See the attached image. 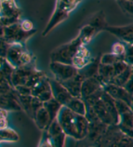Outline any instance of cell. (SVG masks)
I'll return each instance as SVG.
<instances>
[{
	"mask_svg": "<svg viewBox=\"0 0 133 147\" xmlns=\"http://www.w3.org/2000/svg\"><path fill=\"white\" fill-rule=\"evenodd\" d=\"M57 120L67 136L75 140H83L88 133V121L85 115H78L66 106H62Z\"/></svg>",
	"mask_w": 133,
	"mask_h": 147,
	"instance_id": "obj_1",
	"label": "cell"
},
{
	"mask_svg": "<svg viewBox=\"0 0 133 147\" xmlns=\"http://www.w3.org/2000/svg\"><path fill=\"white\" fill-rule=\"evenodd\" d=\"M93 147H133V138L125 134L117 125H111L93 142Z\"/></svg>",
	"mask_w": 133,
	"mask_h": 147,
	"instance_id": "obj_2",
	"label": "cell"
},
{
	"mask_svg": "<svg viewBox=\"0 0 133 147\" xmlns=\"http://www.w3.org/2000/svg\"><path fill=\"white\" fill-rule=\"evenodd\" d=\"M6 60L14 69H17L34 64V57L32 55V53L27 51L23 45L12 44L9 49Z\"/></svg>",
	"mask_w": 133,
	"mask_h": 147,
	"instance_id": "obj_3",
	"label": "cell"
},
{
	"mask_svg": "<svg viewBox=\"0 0 133 147\" xmlns=\"http://www.w3.org/2000/svg\"><path fill=\"white\" fill-rule=\"evenodd\" d=\"M83 40L80 36H78L75 40L68 44L61 46L51 53V61H58V63L71 64L73 59L75 57L77 50L83 46Z\"/></svg>",
	"mask_w": 133,
	"mask_h": 147,
	"instance_id": "obj_4",
	"label": "cell"
},
{
	"mask_svg": "<svg viewBox=\"0 0 133 147\" xmlns=\"http://www.w3.org/2000/svg\"><path fill=\"white\" fill-rule=\"evenodd\" d=\"M79 1L80 0H57L56 9L46 29L43 32V36H46L49 31L52 30L53 27H55L58 24H60L61 22L67 18L69 12L73 9H75Z\"/></svg>",
	"mask_w": 133,
	"mask_h": 147,
	"instance_id": "obj_5",
	"label": "cell"
},
{
	"mask_svg": "<svg viewBox=\"0 0 133 147\" xmlns=\"http://www.w3.org/2000/svg\"><path fill=\"white\" fill-rule=\"evenodd\" d=\"M22 9L15 0H0V19L5 26H9L20 22Z\"/></svg>",
	"mask_w": 133,
	"mask_h": 147,
	"instance_id": "obj_6",
	"label": "cell"
},
{
	"mask_svg": "<svg viewBox=\"0 0 133 147\" xmlns=\"http://www.w3.org/2000/svg\"><path fill=\"white\" fill-rule=\"evenodd\" d=\"M20 22H16V24H14L9 25V26H5L3 38L10 45H12V44L23 45V43H24L29 37H31L34 34L36 33V29L33 31H30V32H27V31L23 30Z\"/></svg>",
	"mask_w": 133,
	"mask_h": 147,
	"instance_id": "obj_7",
	"label": "cell"
},
{
	"mask_svg": "<svg viewBox=\"0 0 133 147\" xmlns=\"http://www.w3.org/2000/svg\"><path fill=\"white\" fill-rule=\"evenodd\" d=\"M50 71L54 75V78L59 82H64L73 78L78 74V70L71 64H65L58 61H51L49 65Z\"/></svg>",
	"mask_w": 133,
	"mask_h": 147,
	"instance_id": "obj_8",
	"label": "cell"
},
{
	"mask_svg": "<svg viewBox=\"0 0 133 147\" xmlns=\"http://www.w3.org/2000/svg\"><path fill=\"white\" fill-rule=\"evenodd\" d=\"M36 71L37 69L34 64L14 69L11 76V84L14 88L17 86H26L30 78Z\"/></svg>",
	"mask_w": 133,
	"mask_h": 147,
	"instance_id": "obj_9",
	"label": "cell"
},
{
	"mask_svg": "<svg viewBox=\"0 0 133 147\" xmlns=\"http://www.w3.org/2000/svg\"><path fill=\"white\" fill-rule=\"evenodd\" d=\"M103 90L115 100H123V102L130 104L131 107L133 106V96L125 88L112 83H108L103 84Z\"/></svg>",
	"mask_w": 133,
	"mask_h": 147,
	"instance_id": "obj_10",
	"label": "cell"
},
{
	"mask_svg": "<svg viewBox=\"0 0 133 147\" xmlns=\"http://www.w3.org/2000/svg\"><path fill=\"white\" fill-rule=\"evenodd\" d=\"M53 147H65V140L67 135L59 124L57 118L46 129Z\"/></svg>",
	"mask_w": 133,
	"mask_h": 147,
	"instance_id": "obj_11",
	"label": "cell"
},
{
	"mask_svg": "<svg viewBox=\"0 0 133 147\" xmlns=\"http://www.w3.org/2000/svg\"><path fill=\"white\" fill-rule=\"evenodd\" d=\"M103 90V83L98 76L85 78L81 87V98L86 99Z\"/></svg>",
	"mask_w": 133,
	"mask_h": 147,
	"instance_id": "obj_12",
	"label": "cell"
},
{
	"mask_svg": "<svg viewBox=\"0 0 133 147\" xmlns=\"http://www.w3.org/2000/svg\"><path fill=\"white\" fill-rule=\"evenodd\" d=\"M50 87H51V91L53 98L57 100L62 106H65L68 102L72 99L73 96L70 94V92L66 90L65 87L61 82H59L55 78H49Z\"/></svg>",
	"mask_w": 133,
	"mask_h": 147,
	"instance_id": "obj_13",
	"label": "cell"
},
{
	"mask_svg": "<svg viewBox=\"0 0 133 147\" xmlns=\"http://www.w3.org/2000/svg\"><path fill=\"white\" fill-rule=\"evenodd\" d=\"M0 109L7 110V112L22 110L15 88L9 93L0 95Z\"/></svg>",
	"mask_w": 133,
	"mask_h": 147,
	"instance_id": "obj_14",
	"label": "cell"
},
{
	"mask_svg": "<svg viewBox=\"0 0 133 147\" xmlns=\"http://www.w3.org/2000/svg\"><path fill=\"white\" fill-rule=\"evenodd\" d=\"M32 96L38 98L43 102H48L53 98L49 78L48 76L43 78L36 87L32 88Z\"/></svg>",
	"mask_w": 133,
	"mask_h": 147,
	"instance_id": "obj_15",
	"label": "cell"
},
{
	"mask_svg": "<svg viewBox=\"0 0 133 147\" xmlns=\"http://www.w3.org/2000/svg\"><path fill=\"white\" fill-rule=\"evenodd\" d=\"M88 106H91L93 108V110H94L96 115H98V117H99L104 124H106L107 126L115 125L112 115L109 113L107 107L105 105V103L103 100V99H101V97L100 99H98L96 102H93L91 105H88Z\"/></svg>",
	"mask_w": 133,
	"mask_h": 147,
	"instance_id": "obj_16",
	"label": "cell"
},
{
	"mask_svg": "<svg viewBox=\"0 0 133 147\" xmlns=\"http://www.w3.org/2000/svg\"><path fill=\"white\" fill-rule=\"evenodd\" d=\"M85 79V77L81 75L78 71V74L74 76L73 78L69 79L67 81H64V82H61L65 88L67 90L70 94H71L73 97H79L81 98V87H82V83Z\"/></svg>",
	"mask_w": 133,
	"mask_h": 147,
	"instance_id": "obj_17",
	"label": "cell"
},
{
	"mask_svg": "<svg viewBox=\"0 0 133 147\" xmlns=\"http://www.w3.org/2000/svg\"><path fill=\"white\" fill-rule=\"evenodd\" d=\"M34 120L36 127L42 131L46 130L49 127L50 125L49 115L48 113V111L45 109L44 106H42L40 109L36 112V114L34 117Z\"/></svg>",
	"mask_w": 133,
	"mask_h": 147,
	"instance_id": "obj_18",
	"label": "cell"
},
{
	"mask_svg": "<svg viewBox=\"0 0 133 147\" xmlns=\"http://www.w3.org/2000/svg\"><path fill=\"white\" fill-rule=\"evenodd\" d=\"M65 106L78 115H86L87 113V104L83 99L79 97H72Z\"/></svg>",
	"mask_w": 133,
	"mask_h": 147,
	"instance_id": "obj_19",
	"label": "cell"
},
{
	"mask_svg": "<svg viewBox=\"0 0 133 147\" xmlns=\"http://www.w3.org/2000/svg\"><path fill=\"white\" fill-rule=\"evenodd\" d=\"M109 31H111L113 34L118 36L120 38H122L125 41L128 43H133V25H128L126 27H111L108 28Z\"/></svg>",
	"mask_w": 133,
	"mask_h": 147,
	"instance_id": "obj_20",
	"label": "cell"
},
{
	"mask_svg": "<svg viewBox=\"0 0 133 147\" xmlns=\"http://www.w3.org/2000/svg\"><path fill=\"white\" fill-rule=\"evenodd\" d=\"M43 106L45 107V109L48 111V113L49 115L50 124H51L57 118L59 112H60L61 108L62 107L61 104L54 98L50 99L49 100H48V102H43Z\"/></svg>",
	"mask_w": 133,
	"mask_h": 147,
	"instance_id": "obj_21",
	"label": "cell"
},
{
	"mask_svg": "<svg viewBox=\"0 0 133 147\" xmlns=\"http://www.w3.org/2000/svg\"><path fill=\"white\" fill-rule=\"evenodd\" d=\"M13 72L14 68L7 63V60H4L2 65L0 66V84L3 82H9L11 84V76Z\"/></svg>",
	"mask_w": 133,
	"mask_h": 147,
	"instance_id": "obj_22",
	"label": "cell"
},
{
	"mask_svg": "<svg viewBox=\"0 0 133 147\" xmlns=\"http://www.w3.org/2000/svg\"><path fill=\"white\" fill-rule=\"evenodd\" d=\"M20 140L19 134L10 127L0 129V141L1 142H18Z\"/></svg>",
	"mask_w": 133,
	"mask_h": 147,
	"instance_id": "obj_23",
	"label": "cell"
},
{
	"mask_svg": "<svg viewBox=\"0 0 133 147\" xmlns=\"http://www.w3.org/2000/svg\"><path fill=\"white\" fill-rule=\"evenodd\" d=\"M19 100L21 103L22 110L29 115L31 118H33V112H32V100H33V96L28 95V96H23V95H19Z\"/></svg>",
	"mask_w": 133,
	"mask_h": 147,
	"instance_id": "obj_24",
	"label": "cell"
},
{
	"mask_svg": "<svg viewBox=\"0 0 133 147\" xmlns=\"http://www.w3.org/2000/svg\"><path fill=\"white\" fill-rule=\"evenodd\" d=\"M131 75H132V67L128 66V68L126 69V70L121 73L120 75L115 76L111 83L117 85V86H120V87H124L125 84H126L128 81V79H130Z\"/></svg>",
	"mask_w": 133,
	"mask_h": 147,
	"instance_id": "obj_25",
	"label": "cell"
},
{
	"mask_svg": "<svg viewBox=\"0 0 133 147\" xmlns=\"http://www.w3.org/2000/svg\"><path fill=\"white\" fill-rule=\"evenodd\" d=\"M9 47H10V44L7 43L3 37L0 38V57H1L2 59L6 60V57H7Z\"/></svg>",
	"mask_w": 133,
	"mask_h": 147,
	"instance_id": "obj_26",
	"label": "cell"
},
{
	"mask_svg": "<svg viewBox=\"0 0 133 147\" xmlns=\"http://www.w3.org/2000/svg\"><path fill=\"white\" fill-rule=\"evenodd\" d=\"M38 147H53L51 144V142L49 140L48 131L47 130H43V134L41 137L40 142H39Z\"/></svg>",
	"mask_w": 133,
	"mask_h": 147,
	"instance_id": "obj_27",
	"label": "cell"
},
{
	"mask_svg": "<svg viewBox=\"0 0 133 147\" xmlns=\"http://www.w3.org/2000/svg\"><path fill=\"white\" fill-rule=\"evenodd\" d=\"M7 122V111L4 109H0V129H6L9 126Z\"/></svg>",
	"mask_w": 133,
	"mask_h": 147,
	"instance_id": "obj_28",
	"label": "cell"
},
{
	"mask_svg": "<svg viewBox=\"0 0 133 147\" xmlns=\"http://www.w3.org/2000/svg\"><path fill=\"white\" fill-rule=\"evenodd\" d=\"M43 106V102H41L40 100L36 97H34L33 96V100H32V112H33V119L36 115V112L40 109Z\"/></svg>",
	"mask_w": 133,
	"mask_h": 147,
	"instance_id": "obj_29",
	"label": "cell"
},
{
	"mask_svg": "<svg viewBox=\"0 0 133 147\" xmlns=\"http://www.w3.org/2000/svg\"><path fill=\"white\" fill-rule=\"evenodd\" d=\"M14 88L19 95H23V96L32 95V88L27 86H17Z\"/></svg>",
	"mask_w": 133,
	"mask_h": 147,
	"instance_id": "obj_30",
	"label": "cell"
},
{
	"mask_svg": "<svg viewBox=\"0 0 133 147\" xmlns=\"http://www.w3.org/2000/svg\"><path fill=\"white\" fill-rule=\"evenodd\" d=\"M14 90V87L9 82H3L0 84V95L9 93Z\"/></svg>",
	"mask_w": 133,
	"mask_h": 147,
	"instance_id": "obj_31",
	"label": "cell"
},
{
	"mask_svg": "<svg viewBox=\"0 0 133 147\" xmlns=\"http://www.w3.org/2000/svg\"><path fill=\"white\" fill-rule=\"evenodd\" d=\"M21 22V25L23 28V30L27 31V32H30V31L34 30V24H33L32 22L25 20V21H22V22Z\"/></svg>",
	"mask_w": 133,
	"mask_h": 147,
	"instance_id": "obj_32",
	"label": "cell"
},
{
	"mask_svg": "<svg viewBox=\"0 0 133 147\" xmlns=\"http://www.w3.org/2000/svg\"><path fill=\"white\" fill-rule=\"evenodd\" d=\"M123 88H126V90L133 96V71H132V75L130 77V79H128V82L125 84V86Z\"/></svg>",
	"mask_w": 133,
	"mask_h": 147,
	"instance_id": "obj_33",
	"label": "cell"
},
{
	"mask_svg": "<svg viewBox=\"0 0 133 147\" xmlns=\"http://www.w3.org/2000/svg\"><path fill=\"white\" fill-rule=\"evenodd\" d=\"M113 50H114L115 53L117 54V55H120V54H122L123 52H125V48H124V46H122L121 44L116 43L114 46V48H113Z\"/></svg>",
	"mask_w": 133,
	"mask_h": 147,
	"instance_id": "obj_34",
	"label": "cell"
},
{
	"mask_svg": "<svg viewBox=\"0 0 133 147\" xmlns=\"http://www.w3.org/2000/svg\"><path fill=\"white\" fill-rule=\"evenodd\" d=\"M4 30H5V25L3 24L1 19H0V38L3 37L4 36Z\"/></svg>",
	"mask_w": 133,
	"mask_h": 147,
	"instance_id": "obj_35",
	"label": "cell"
},
{
	"mask_svg": "<svg viewBox=\"0 0 133 147\" xmlns=\"http://www.w3.org/2000/svg\"><path fill=\"white\" fill-rule=\"evenodd\" d=\"M4 60H5V59H2V58L0 57V66H1V65H2V63H3Z\"/></svg>",
	"mask_w": 133,
	"mask_h": 147,
	"instance_id": "obj_36",
	"label": "cell"
},
{
	"mask_svg": "<svg viewBox=\"0 0 133 147\" xmlns=\"http://www.w3.org/2000/svg\"><path fill=\"white\" fill-rule=\"evenodd\" d=\"M132 108H133V106H132Z\"/></svg>",
	"mask_w": 133,
	"mask_h": 147,
	"instance_id": "obj_37",
	"label": "cell"
},
{
	"mask_svg": "<svg viewBox=\"0 0 133 147\" xmlns=\"http://www.w3.org/2000/svg\"><path fill=\"white\" fill-rule=\"evenodd\" d=\"M0 142H1V141H0Z\"/></svg>",
	"mask_w": 133,
	"mask_h": 147,
	"instance_id": "obj_38",
	"label": "cell"
}]
</instances>
